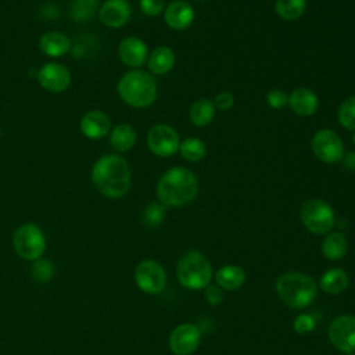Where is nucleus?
Segmentation results:
<instances>
[{
  "label": "nucleus",
  "mask_w": 355,
  "mask_h": 355,
  "mask_svg": "<svg viewBox=\"0 0 355 355\" xmlns=\"http://www.w3.org/2000/svg\"><path fill=\"white\" fill-rule=\"evenodd\" d=\"M92 180L100 194L107 198H121L132 184V172L128 161L118 154L100 157L92 168Z\"/></svg>",
  "instance_id": "obj_1"
},
{
  "label": "nucleus",
  "mask_w": 355,
  "mask_h": 355,
  "mask_svg": "<svg viewBox=\"0 0 355 355\" xmlns=\"http://www.w3.org/2000/svg\"><path fill=\"white\" fill-rule=\"evenodd\" d=\"M198 194L196 173L184 166L168 169L157 183V197L165 207H183Z\"/></svg>",
  "instance_id": "obj_2"
},
{
  "label": "nucleus",
  "mask_w": 355,
  "mask_h": 355,
  "mask_svg": "<svg viewBox=\"0 0 355 355\" xmlns=\"http://www.w3.org/2000/svg\"><path fill=\"white\" fill-rule=\"evenodd\" d=\"M116 92L123 103L135 108H147L157 100V83L154 78L141 69H132L121 76Z\"/></svg>",
  "instance_id": "obj_3"
},
{
  "label": "nucleus",
  "mask_w": 355,
  "mask_h": 355,
  "mask_svg": "<svg viewBox=\"0 0 355 355\" xmlns=\"http://www.w3.org/2000/svg\"><path fill=\"white\" fill-rule=\"evenodd\" d=\"M279 297L291 308H305L311 305L316 297L315 280L300 272L283 273L276 282Z\"/></svg>",
  "instance_id": "obj_4"
},
{
  "label": "nucleus",
  "mask_w": 355,
  "mask_h": 355,
  "mask_svg": "<svg viewBox=\"0 0 355 355\" xmlns=\"http://www.w3.org/2000/svg\"><path fill=\"white\" fill-rule=\"evenodd\" d=\"M176 275L183 287L200 290L209 284L212 279V266L201 252L189 251L179 259Z\"/></svg>",
  "instance_id": "obj_5"
},
{
  "label": "nucleus",
  "mask_w": 355,
  "mask_h": 355,
  "mask_svg": "<svg viewBox=\"0 0 355 355\" xmlns=\"http://www.w3.org/2000/svg\"><path fill=\"white\" fill-rule=\"evenodd\" d=\"M12 244L17 254L28 261L42 258L46 250V237L43 230L35 223H22L12 236Z\"/></svg>",
  "instance_id": "obj_6"
},
{
  "label": "nucleus",
  "mask_w": 355,
  "mask_h": 355,
  "mask_svg": "<svg viewBox=\"0 0 355 355\" xmlns=\"http://www.w3.org/2000/svg\"><path fill=\"white\" fill-rule=\"evenodd\" d=\"M301 220L309 232L316 234H324L333 229L336 215L327 201L320 198H312L302 204Z\"/></svg>",
  "instance_id": "obj_7"
},
{
  "label": "nucleus",
  "mask_w": 355,
  "mask_h": 355,
  "mask_svg": "<svg viewBox=\"0 0 355 355\" xmlns=\"http://www.w3.org/2000/svg\"><path fill=\"white\" fill-rule=\"evenodd\" d=\"M313 155L323 164H336L344 157V143L331 129L318 130L311 141Z\"/></svg>",
  "instance_id": "obj_8"
},
{
  "label": "nucleus",
  "mask_w": 355,
  "mask_h": 355,
  "mask_svg": "<svg viewBox=\"0 0 355 355\" xmlns=\"http://www.w3.org/2000/svg\"><path fill=\"white\" fill-rule=\"evenodd\" d=\"M179 135L172 126L158 123L150 128L147 133V147L153 154L164 158L171 157L179 151Z\"/></svg>",
  "instance_id": "obj_9"
},
{
  "label": "nucleus",
  "mask_w": 355,
  "mask_h": 355,
  "mask_svg": "<svg viewBox=\"0 0 355 355\" xmlns=\"http://www.w3.org/2000/svg\"><path fill=\"white\" fill-rule=\"evenodd\" d=\"M135 282L141 291L147 294H158L165 288L166 273L158 262L146 259L136 266Z\"/></svg>",
  "instance_id": "obj_10"
},
{
  "label": "nucleus",
  "mask_w": 355,
  "mask_h": 355,
  "mask_svg": "<svg viewBox=\"0 0 355 355\" xmlns=\"http://www.w3.org/2000/svg\"><path fill=\"white\" fill-rule=\"evenodd\" d=\"M327 334L334 348L345 354L355 352V316L341 315L336 318L330 323Z\"/></svg>",
  "instance_id": "obj_11"
},
{
  "label": "nucleus",
  "mask_w": 355,
  "mask_h": 355,
  "mask_svg": "<svg viewBox=\"0 0 355 355\" xmlns=\"http://www.w3.org/2000/svg\"><path fill=\"white\" fill-rule=\"evenodd\" d=\"M71 79L69 69L58 62H47L37 71V82L47 92L61 93L67 90L71 85Z\"/></svg>",
  "instance_id": "obj_12"
},
{
  "label": "nucleus",
  "mask_w": 355,
  "mask_h": 355,
  "mask_svg": "<svg viewBox=\"0 0 355 355\" xmlns=\"http://www.w3.org/2000/svg\"><path fill=\"white\" fill-rule=\"evenodd\" d=\"M201 341V331L196 324L183 323L172 330L169 336V348L175 355L193 354Z\"/></svg>",
  "instance_id": "obj_13"
},
{
  "label": "nucleus",
  "mask_w": 355,
  "mask_h": 355,
  "mask_svg": "<svg viewBox=\"0 0 355 355\" xmlns=\"http://www.w3.org/2000/svg\"><path fill=\"white\" fill-rule=\"evenodd\" d=\"M118 57L126 67L139 68L148 58L147 44L136 36L125 37L118 44Z\"/></svg>",
  "instance_id": "obj_14"
},
{
  "label": "nucleus",
  "mask_w": 355,
  "mask_h": 355,
  "mask_svg": "<svg viewBox=\"0 0 355 355\" xmlns=\"http://www.w3.org/2000/svg\"><path fill=\"white\" fill-rule=\"evenodd\" d=\"M80 132L85 137L92 140H98L110 135L111 132V118L100 110H93L86 112L79 122Z\"/></svg>",
  "instance_id": "obj_15"
},
{
  "label": "nucleus",
  "mask_w": 355,
  "mask_h": 355,
  "mask_svg": "<svg viewBox=\"0 0 355 355\" xmlns=\"http://www.w3.org/2000/svg\"><path fill=\"white\" fill-rule=\"evenodd\" d=\"M165 24L173 31L187 29L194 21V10L184 0H173L164 10Z\"/></svg>",
  "instance_id": "obj_16"
},
{
  "label": "nucleus",
  "mask_w": 355,
  "mask_h": 355,
  "mask_svg": "<svg viewBox=\"0 0 355 355\" xmlns=\"http://www.w3.org/2000/svg\"><path fill=\"white\" fill-rule=\"evenodd\" d=\"M100 21L112 29L123 26L130 18V6L126 0H105L100 7Z\"/></svg>",
  "instance_id": "obj_17"
},
{
  "label": "nucleus",
  "mask_w": 355,
  "mask_h": 355,
  "mask_svg": "<svg viewBox=\"0 0 355 355\" xmlns=\"http://www.w3.org/2000/svg\"><path fill=\"white\" fill-rule=\"evenodd\" d=\"M287 105L300 116H311L316 112L319 100L315 92L308 87H297L288 94Z\"/></svg>",
  "instance_id": "obj_18"
},
{
  "label": "nucleus",
  "mask_w": 355,
  "mask_h": 355,
  "mask_svg": "<svg viewBox=\"0 0 355 355\" xmlns=\"http://www.w3.org/2000/svg\"><path fill=\"white\" fill-rule=\"evenodd\" d=\"M39 49L43 54L57 58L65 55L69 51L71 42L64 33L57 31H49L40 36Z\"/></svg>",
  "instance_id": "obj_19"
},
{
  "label": "nucleus",
  "mask_w": 355,
  "mask_h": 355,
  "mask_svg": "<svg viewBox=\"0 0 355 355\" xmlns=\"http://www.w3.org/2000/svg\"><path fill=\"white\" fill-rule=\"evenodd\" d=\"M148 69L155 75L168 73L175 65V53L168 46L155 47L147 58Z\"/></svg>",
  "instance_id": "obj_20"
},
{
  "label": "nucleus",
  "mask_w": 355,
  "mask_h": 355,
  "mask_svg": "<svg viewBox=\"0 0 355 355\" xmlns=\"http://www.w3.org/2000/svg\"><path fill=\"white\" fill-rule=\"evenodd\" d=\"M137 133L129 123H119L110 132V144L116 153H126L136 144Z\"/></svg>",
  "instance_id": "obj_21"
},
{
  "label": "nucleus",
  "mask_w": 355,
  "mask_h": 355,
  "mask_svg": "<svg viewBox=\"0 0 355 355\" xmlns=\"http://www.w3.org/2000/svg\"><path fill=\"white\" fill-rule=\"evenodd\" d=\"M216 284L223 290H239L245 282L244 270L237 265L222 266L215 275Z\"/></svg>",
  "instance_id": "obj_22"
},
{
  "label": "nucleus",
  "mask_w": 355,
  "mask_h": 355,
  "mask_svg": "<svg viewBox=\"0 0 355 355\" xmlns=\"http://www.w3.org/2000/svg\"><path fill=\"white\" fill-rule=\"evenodd\" d=\"M215 112H216V108L214 101L208 98H200L191 104L189 111V119L194 126L202 128L209 125L214 121Z\"/></svg>",
  "instance_id": "obj_23"
},
{
  "label": "nucleus",
  "mask_w": 355,
  "mask_h": 355,
  "mask_svg": "<svg viewBox=\"0 0 355 355\" xmlns=\"http://www.w3.org/2000/svg\"><path fill=\"white\" fill-rule=\"evenodd\" d=\"M349 284V277L343 269H330L324 272L320 277L319 286L327 294H340L343 293Z\"/></svg>",
  "instance_id": "obj_24"
},
{
  "label": "nucleus",
  "mask_w": 355,
  "mask_h": 355,
  "mask_svg": "<svg viewBox=\"0 0 355 355\" xmlns=\"http://www.w3.org/2000/svg\"><path fill=\"white\" fill-rule=\"evenodd\" d=\"M348 241L345 236L340 232L330 233L324 237L322 243V252L330 261H337L347 254Z\"/></svg>",
  "instance_id": "obj_25"
},
{
  "label": "nucleus",
  "mask_w": 355,
  "mask_h": 355,
  "mask_svg": "<svg viewBox=\"0 0 355 355\" xmlns=\"http://www.w3.org/2000/svg\"><path fill=\"white\" fill-rule=\"evenodd\" d=\"M306 0H276L275 11L284 21H295L304 15Z\"/></svg>",
  "instance_id": "obj_26"
},
{
  "label": "nucleus",
  "mask_w": 355,
  "mask_h": 355,
  "mask_svg": "<svg viewBox=\"0 0 355 355\" xmlns=\"http://www.w3.org/2000/svg\"><path fill=\"white\" fill-rule=\"evenodd\" d=\"M179 153L183 159L189 162H198L205 157L207 146L198 137H187L183 141H180Z\"/></svg>",
  "instance_id": "obj_27"
},
{
  "label": "nucleus",
  "mask_w": 355,
  "mask_h": 355,
  "mask_svg": "<svg viewBox=\"0 0 355 355\" xmlns=\"http://www.w3.org/2000/svg\"><path fill=\"white\" fill-rule=\"evenodd\" d=\"M338 123L347 130H355V94L347 97L337 111Z\"/></svg>",
  "instance_id": "obj_28"
},
{
  "label": "nucleus",
  "mask_w": 355,
  "mask_h": 355,
  "mask_svg": "<svg viewBox=\"0 0 355 355\" xmlns=\"http://www.w3.org/2000/svg\"><path fill=\"white\" fill-rule=\"evenodd\" d=\"M97 10V0H73L71 4V17L73 21L85 22L92 19Z\"/></svg>",
  "instance_id": "obj_29"
},
{
  "label": "nucleus",
  "mask_w": 355,
  "mask_h": 355,
  "mask_svg": "<svg viewBox=\"0 0 355 355\" xmlns=\"http://www.w3.org/2000/svg\"><path fill=\"white\" fill-rule=\"evenodd\" d=\"M165 218V205L162 202H150L141 214V222L147 227H158Z\"/></svg>",
  "instance_id": "obj_30"
},
{
  "label": "nucleus",
  "mask_w": 355,
  "mask_h": 355,
  "mask_svg": "<svg viewBox=\"0 0 355 355\" xmlns=\"http://www.w3.org/2000/svg\"><path fill=\"white\" fill-rule=\"evenodd\" d=\"M31 275L35 280H37L40 283H46V282L51 280V277L54 275V265L49 259L39 258V259L33 261V265L31 268Z\"/></svg>",
  "instance_id": "obj_31"
},
{
  "label": "nucleus",
  "mask_w": 355,
  "mask_h": 355,
  "mask_svg": "<svg viewBox=\"0 0 355 355\" xmlns=\"http://www.w3.org/2000/svg\"><path fill=\"white\" fill-rule=\"evenodd\" d=\"M288 103V94L280 89H272L266 94V104L273 110H280Z\"/></svg>",
  "instance_id": "obj_32"
},
{
  "label": "nucleus",
  "mask_w": 355,
  "mask_h": 355,
  "mask_svg": "<svg viewBox=\"0 0 355 355\" xmlns=\"http://www.w3.org/2000/svg\"><path fill=\"white\" fill-rule=\"evenodd\" d=\"M139 6L141 12L147 17H157L166 7L165 0H139Z\"/></svg>",
  "instance_id": "obj_33"
},
{
  "label": "nucleus",
  "mask_w": 355,
  "mask_h": 355,
  "mask_svg": "<svg viewBox=\"0 0 355 355\" xmlns=\"http://www.w3.org/2000/svg\"><path fill=\"white\" fill-rule=\"evenodd\" d=\"M316 322L313 319V316L308 315V313H301L295 318L293 326H294V330L300 334H305V333H309L313 330Z\"/></svg>",
  "instance_id": "obj_34"
},
{
  "label": "nucleus",
  "mask_w": 355,
  "mask_h": 355,
  "mask_svg": "<svg viewBox=\"0 0 355 355\" xmlns=\"http://www.w3.org/2000/svg\"><path fill=\"white\" fill-rule=\"evenodd\" d=\"M215 108L220 111H227L234 105V96L230 92H220L214 100Z\"/></svg>",
  "instance_id": "obj_35"
},
{
  "label": "nucleus",
  "mask_w": 355,
  "mask_h": 355,
  "mask_svg": "<svg viewBox=\"0 0 355 355\" xmlns=\"http://www.w3.org/2000/svg\"><path fill=\"white\" fill-rule=\"evenodd\" d=\"M205 298L209 304L212 305H216V304H220L222 300H223V293H222V288L218 286V284H208L205 287Z\"/></svg>",
  "instance_id": "obj_36"
},
{
  "label": "nucleus",
  "mask_w": 355,
  "mask_h": 355,
  "mask_svg": "<svg viewBox=\"0 0 355 355\" xmlns=\"http://www.w3.org/2000/svg\"><path fill=\"white\" fill-rule=\"evenodd\" d=\"M343 164L347 169L349 171H355V153H349V154H344L343 157Z\"/></svg>",
  "instance_id": "obj_37"
},
{
  "label": "nucleus",
  "mask_w": 355,
  "mask_h": 355,
  "mask_svg": "<svg viewBox=\"0 0 355 355\" xmlns=\"http://www.w3.org/2000/svg\"><path fill=\"white\" fill-rule=\"evenodd\" d=\"M352 141H354V144H355V133H354V136H352Z\"/></svg>",
  "instance_id": "obj_38"
},
{
  "label": "nucleus",
  "mask_w": 355,
  "mask_h": 355,
  "mask_svg": "<svg viewBox=\"0 0 355 355\" xmlns=\"http://www.w3.org/2000/svg\"><path fill=\"white\" fill-rule=\"evenodd\" d=\"M197 1H204V0H197Z\"/></svg>",
  "instance_id": "obj_39"
},
{
  "label": "nucleus",
  "mask_w": 355,
  "mask_h": 355,
  "mask_svg": "<svg viewBox=\"0 0 355 355\" xmlns=\"http://www.w3.org/2000/svg\"><path fill=\"white\" fill-rule=\"evenodd\" d=\"M352 355H355V354H352Z\"/></svg>",
  "instance_id": "obj_40"
},
{
  "label": "nucleus",
  "mask_w": 355,
  "mask_h": 355,
  "mask_svg": "<svg viewBox=\"0 0 355 355\" xmlns=\"http://www.w3.org/2000/svg\"><path fill=\"white\" fill-rule=\"evenodd\" d=\"M0 135H1V132H0Z\"/></svg>",
  "instance_id": "obj_41"
}]
</instances>
